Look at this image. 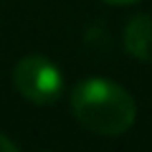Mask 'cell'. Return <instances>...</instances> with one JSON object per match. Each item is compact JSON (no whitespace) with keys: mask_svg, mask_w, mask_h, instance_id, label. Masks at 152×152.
Wrapping results in <instances>:
<instances>
[{"mask_svg":"<svg viewBox=\"0 0 152 152\" xmlns=\"http://www.w3.org/2000/svg\"><path fill=\"white\" fill-rule=\"evenodd\" d=\"M124 48L137 61H152V18L134 15L124 28Z\"/></svg>","mask_w":152,"mask_h":152,"instance_id":"obj_3","label":"cell"},{"mask_svg":"<svg viewBox=\"0 0 152 152\" xmlns=\"http://www.w3.org/2000/svg\"><path fill=\"white\" fill-rule=\"evenodd\" d=\"M0 152H20V150H18V147L8 140L5 134H0Z\"/></svg>","mask_w":152,"mask_h":152,"instance_id":"obj_4","label":"cell"},{"mask_svg":"<svg viewBox=\"0 0 152 152\" xmlns=\"http://www.w3.org/2000/svg\"><path fill=\"white\" fill-rule=\"evenodd\" d=\"M109 5H129V3H137V0H104Z\"/></svg>","mask_w":152,"mask_h":152,"instance_id":"obj_5","label":"cell"},{"mask_svg":"<svg viewBox=\"0 0 152 152\" xmlns=\"http://www.w3.org/2000/svg\"><path fill=\"white\" fill-rule=\"evenodd\" d=\"M71 109L84 129L102 137L124 134L137 117V104L124 86L112 79L91 76L71 91Z\"/></svg>","mask_w":152,"mask_h":152,"instance_id":"obj_1","label":"cell"},{"mask_svg":"<svg viewBox=\"0 0 152 152\" xmlns=\"http://www.w3.org/2000/svg\"><path fill=\"white\" fill-rule=\"evenodd\" d=\"M13 84L33 104H53L61 94V71L46 56H26L13 69Z\"/></svg>","mask_w":152,"mask_h":152,"instance_id":"obj_2","label":"cell"}]
</instances>
